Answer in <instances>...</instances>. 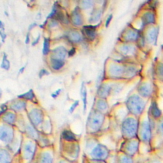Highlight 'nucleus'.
I'll return each instance as SVG.
<instances>
[{
  "instance_id": "f257e3e1",
  "label": "nucleus",
  "mask_w": 163,
  "mask_h": 163,
  "mask_svg": "<svg viewBox=\"0 0 163 163\" xmlns=\"http://www.w3.org/2000/svg\"><path fill=\"white\" fill-rule=\"evenodd\" d=\"M126 105L130 112L134 115L141 114L144 109V102L137 95H133L129 98Z\"/></svg>"
},
{
  "instance_id": "f03ea898",
  "label": "nucleus",
  "mask_w": 163,
  "mask_h": 163,
  "mask_svg": "<svg viewBox=\"0 0 163 163\" xmlns=\"http://www.w3.org/2000/svg\"><path fill=\"white\" fill-rule=\"evenodd\" d=\"M137 127V122L134 119H126L122 124L123 135L127 138H132L136 135Z\"/></svg>"
},
{
  "instance_id": "7ed1b4c3",
  "label": "nucleus",
  "mask_w": 163,
  "mask_h": 163,
  "mask_svg": "<svg viewBox=\"0 0 163 163\" xmlns=\"http://www.w3.org/2000/svg\"><path fill=\"white\" fill-rule=\"evenodd\" d=\"M104 121V116L101 113L93 112L89 115L88 125L93 131H97L101 128Z\"/></svg>"
},
{
  "instance_id": "20e7f679",
  "label": "nucleus",
  "mask_w": 163,
  "mask_h": 163,
  "mask_svg": "<svg viewBox=\"0 0 163 163\" xmlns=\"http://www.w3.org/2000/svg\"><path fill=\"white\" fill-rule=\"evenodd\" d=\"M108 151L106 147L99 144L92 151V156L97 160H104L107 158Z\"/></svg>"
},
{
  "instance_id": "39448f33",
  "label": "nucleus",
  "mask_w": 163,
  "mask_h": 163,
  "mask_svg": "<svg viewBox=\"0 0 163 163\" xmlns=\"http://www.w3.org/2000/svg\"><path fill=\"white\" fill-rule=\"evenodd\" d=\"M13 137V130L8 126H1L0 131V139L2 141L6 143L11 142Z\"/></svg>"
},
{
  "instance_id": "423d86ee",
  "label": "nucleus",
  "mask_w": 163,
  "mask_h": 163,
  "mask_svg": "<svg viewBox=\"0 0 163 163\" xmlns=\"http://www.w3.org/2000/svg\"><path fill=\"white\" fill-rule=\"evenodd\" d=\"M29 118L33 124L37 125L41 123L43 118L42 112L38 109H33L29 113Z\"/></svg>"
},
{
  "instance_id": "0eeeda50",
  "label": "nucleus",
  "mask_w": 163,
  "mask_h": 163,
  "mask_svg": "<svg viewBox=\"0 0 163 163\" xmlns=\"http://www.w3.org/2000/svg\"><path fill=\"white\" fill-rule=\"evenodd\" d=\"M138 143L135 140L129 141L124 144L123 151L128 155L134 154L137 150Z\"/></svg>"
},
{
  "instance_id": "6e6552de",
  "label": "nucleus",
  "mask_w": 163,
  "mask_h": 163,
  "mask_svg": "<svg viewBox=\"0 0 163 163\" xmlns=\"http://www.w3.org/2000/svg\"><path fill=\"white\" fill-rule=\"evenodd\" d=\"M151 128L149 123L147 122H143L141 125V136L143 141H149L151 137Z\"/></svg>"
},
{
  "instance_id": "1a4fd4ad",
  "label": "nucleus",
  "mask_w": 163,
  "mask_h": 163,
  "mask_svg": "<svg viewBox=\"0 0 163 163\" xmlns=\"http://www.w3.org/2000/svg\"><path fill=\"white\" fill-rule=\"evenodd\" d=\"M67 54L66 48L63 47H57L52 51L51 58L63 61Z\"/></svg>"
},
{
  "instance_id": "9d476101",
  "label": "nucleus",
  "mask_w": 163,
  "mask_h": 163,
  "mask_svg": "<svg viewBox=\"0 0 163 163\" xmlns=\"http://www.w3.org/2000/svg\"><path fill=\"white\" fill-rule=\"evenodd\" d=\"M138 91L141 96L144 97H147L151 95L152 88L150 84L148 83H142L139 86Z\"/></svg>"
},
{
  "instance_id": "9b49d317",
  "label": "nucleus",
  "mask_w": 163,
  "mask_h": 163,
  "mask_svg": "<svg viewBox=\"0 0 163 163\" xmlns=\"http://www.w3.org/2000/svg\"><path fill=\"white\" fill-rule=\"evenodd\" d=\"M109 72L113 77H121V76L125 75L126 69L119 65H113L109 68Z\"/></svg>"
},
{
  "instance_id": "f8f14e48",
  "label": "nucleus",
  "mask_w": 163,
  "mask_h": 163,
  "mask_svg": "<svg viewBox=\"0 0 163 163\" xmlns=\"http://www.w3.org/2000/svg\"><path fill=\"white\" fill-rule=\"evenodd\" d=\"M35 151V145L32 142H29L25 145L24 155L26 159H31Z\"/></svg>"
},
{
  "instance_id": "ddd939ff",
  "label": "nucleus",
  "mask_w": 163,
  "mask_h": 163,
  "mask_svg": "<svg viewBox=\"0 0 163 163\" xmlns=\"http://www.w3.org/2000/svg\"><path fill=\"white\" fill-rule=\"evenodd\" d=\"M84 33L88 39L93 40L96 37V26H85L83 27Z\"/></svg>"
},
{
  "instance_id": "4468645a",
  "label": "nucleus",
  "mask_w": 163,
  "mask_h": 163,
  "mask_svg": "<svg viewBox=\"0 0 163 163\" xmlns=\"http://www.w3.org/2000/svg\"><path fill=\"white\" fill-rule=\"evenodd\" d=\"M71 19L73 23L75 26H81L83 24L82 17L77 9L73 12Z\"/></svg>"
},
{
  "instance_id": "2eb2a0df",
  "label": "nucleus",
  "mask_w": 163,
  "mask_h": 163,
  "mask_svg": "<svg viewBox=\"0 0 163 163\" xmlns=\"http://www.w3.org/2000/svg\"><path fill=\"white\" fill-rule=\"evenodd\" d=\"M111 87L107 85H103L99 88L98 95L102 98H105L111 92Z\"/></svg>"
},
{
  "instance_id": "dca6fc26",
  "label": "nucleus",
  "mask_w": 163,
  "mask_h": 163,
  "mask_svg": "<svg viewBox=\"0 0 163 163\" xmlns=\"http://www.w3.org/2000/svg\"><path fill=\"white\" fill-rule=\"evenodd\" d=\"M11 161V157L9 153L5 150H1L0 163H9Z\"/></svg>"
},
{
  "instance_id": "f3484780",
  "label": "nucleus",
  "mask_w": 163,
  "mask_h": 163,
  "mask_svg": "<svg viewBox=\"0 0 163 163\" xmlns=\"http://www.w3.org/2000/svg\"><path fill=\"white\" fill-rule=\"evenodd\" d=\"M158 30L156 28H153L149 32L148 34V40L150 43H153L156 40L158 37Z\"/></svg>"
},
{
  "instance_id": "a211bd4d",
  "label": "nucleus",
  "mask_w": 163,
  "mask_h": 163,
  "mask_svg": "<svg viewBox=\"0 0 163 163\" xmlns=\"http://www.w3.org/2000/svg\"><path fill=\"white\" fill-rule=\"evenodd\" d=\"M81 94H82V99L83 102V109L84 112H86L87 108V90L86 86L84 83H83L82 85L81 89Z\"/></svg>"
},
{
  "instance_id": "6ab92c4d",
  "label": "nucleus",
  "mask_w": 163,
  "mask_h": 163,
  "mask_svg": "<svg viewBox=\"0 0 163 163\" xmlns=\"http://www.w3.org/2000/svg\"><path fill=\"white\" fill-rule=\"evenodd\" d=\"M52 67L55 70H58L64 66L65 63L63 61L58 60V59H51Z\"/></svg>"
},
{
  "instance_id": "aec40b11",
  "label": "nucleus",
  "mask_w": 163,
  "mask_h": 163,
  "mask_svg": "<svg viewBox=\"0 0 163 163\" xmlns=\"http://www.w3.org/2000/svg\"><path fill=\"white\" fill-rule=\"evenodd\" d=\"M155 18L154 15L151 12H147L144 16H143V23L144 24H151L154 22Z\"/></svg>"
},
{
  "instance_id": "412c9836",
  "label": "nucleus",
  "mask_w": 163,
  "mask_h": 163,
  "mask_svg": "<svg viewBox=\"0 0 163 163\" xmlns=\"http://www.w3.org/2000/svg\"><path fill=\"white\" fill-rule=\"evenodd\" d=\"M151 114L154 118H158L161 116V112L155 102H153L151 107Z\"/></svg>"
},
{
  "instance_id": "4be33fe9",
  "label": "nucleus",
  "mask_w": 163,
  "mask_h": 163,
  "mask_svg": "<svg viewBox=\"0 0 163 163\" xmlns=\"http://www.w3.org/2000/svg\"><path fill=\"white\" fill-rule=\"evenodd\" d=\"M62 135L63 138L66 141H72L76 140L75 135L71 131H67V130L64 131L63 132Z\"/></svg>"
},
{
  "instance_id": "5701e85b",
  "label": "nucleus",
  "mask_w": 163,
  "mask_h": 163,
  "mask_svg": "<svg viewBox=\"0 0 163 163\" xmlns=\"http://www.w3.org/2000/svg\"><path fill=\"white\" fill-rule=\"evenodd\" d=\"M68 36H69V39L74 42H78L80 41L82 39L81 35L79 34L78 32L77 31L71 32L69 33Z\"/></svg>"
},
{
  "instance_id": "b1692460",
  "label": "nucleus",
  "mask_w": 163,
  "mask_h": 163,
  "mask_svg": "<svg viewBox=\"0 0 163 163\" xmlns=\"http://www.w3.org/2000/svg\"><path fill=\"white\" fill-rule=\"evenodd\" d=\"M26 105V103L25 102L19 101L12 104L11 108L15 109L16 111H20L25 108Z\"/></svg>"
},
{
  "instance_id": "393cba45",
  "label": "nucleus",
  "mask_w": 163,
  "mask_h": 163,
  "mask_svg": "<svg viewBox=\"0 0 163 163\" xmlns=\"http://www.w3.org/2000/svg\"><path fill=\"white\" fill-rule=\"evenodd\" d=\"M5 122L8 123H12L15 122L16 119V115L12 113H7L5 114L2 118Z\"/></svg>"
},
{
  "instance_id": "a878e982",
  "label": "nucleus",
  "mask_w": 163,
  "mask_h": 163,
  "mask_svg": "<svg viewBox=\"0 0 163 163\" xmlns=\"http://www.w3.org/2000/svg\"><path fill=\"white\" fill-rule=\"evenodd\" d=\"M18 97L20 98L25 99L31 100V99H33L34 98V92H33L32 89H30L27 92L22 94L20 96H18Z\"/></svg>"
},
{
  "instance_id": "bb28decb",
  "label": "nucleus",
  "mask_w": 163,
  "mask_h": 163,
  "mask_svg": "<svg viewBox=\"0 0 163 163\" xmlns=\"http://www.w3.org/2000/svg\"><path fill=\"white\" fill-rule=\"evenodd\" d=\"M41 162L43 163H51L52 158L51 155L48 153H44L41 156Z\"/></svg>"
},
{
  "instance_id": "cd10ccee",
  "label": "nucleus",
  "mask_w": 163,
  "mask_h": 163,
  "mask_svg": "<svg viewBox=\"0 0 163 163\" xmlns=\"http://www.w3.org/2000/svg\"><path fill=\"white\" fill-rule=\"evenodd\" d=\"M93 0H82L81 5L82 8L84 9H88L92 5Z\"/></svg>"
},
{
  "instance_id": "c85d7f7f",
  "label": "nucleus",
  "mask_w": 163,
  "mask_h": 163,
  "mask_svg": "<svg viewBox=\"0 0 163 163\" xmlns=\"http://www.w3.org/2000/svg\"><path fill=\"white\" fill-rule=\"evenodd\" d=\"M97 106L98 109H100L101 111H104L107 108L108 105L105 101L100 99L98 101Z\"/></svg>"
},
{
  "instance_id": "c756f323",
  "label": "nucleus",
  "mask_w": 163,
  "mask_h": 163,
  "mask_svg": "<svg viewBox=\"0 0 163 163\" xmlns=\"http://www.w3.org/2000/svg\"><path fill=\"white\" fill-rule=\"evenodd\" d=\"M49 47H50V42L47 38H45L44 42V47L43 49V53L44 55H47L49 51Z\"/></svg>"
},
{
  "instance_id": "7c9ffc66",
  "label": "nucleus",
  "mask_w": 163,
  "mask_h": 163,
  "mask_svg": "<svg viewBox=\"0 0 163 163\" xmlns=\"http://www.w3.org/2000/svg\"><path fill=\"white\" fill-rule=\"evenodd\" d=\"M2 67L6 70H8L10 68V62L7 59V56L5 54H4L3 60H2Z\"/></svg>"
},
{
  "instance_id": "2f4dec72",
  "label": "nucleus",
  "mask_w": 163,
  "mask_h": 163,
  "mask_svg": "<svg viewBox=\"0 0 163 163\" xmlns=\"http://www.w3.org/2000/svg\"><path fill=\"white\" fill-rule=\"evenodd\" d=\"M101 12L100 11H96L93 13L90 19L91 22L95 23L97 22L101 17Z\"/></svg>"
},
{
  "instance_id": "473e14b6",
  "label": "nucleus",
  "mask_w": 163,
  "mask_h": 163,
  "mask_svg": "<svg viewBox=\"0 0 163 163\" xmlns=\"http://www.w3.org/2000/svg\"><path fill=\"white\" fill-rule=\"evenodd\" d=\"M121 51L125 55H128L131 54L134 51V48L131 46H126L123 47L121 48Z\"/></svg>"
},
{
  "instance_id": "72a5a7b5",
  "label": "nucleus",
  "mask_w": 163,
  "mask_h": 163,
  "mask_svg": "<svg viewBox=\"0 0 163 163\" xmlns=\"http://www.w3.org/2000/svg\"><path fill=\"white\" fill-rule=\"evenodd\" d=\"M57 18L59 20L64 23H68V20L66 19L65 14L62 11H59L57 12Z\"/></svg>"
},
{
  "instance_id": "f704fd0d",
  "label": "nucleus",
  "mask_w": 163,
  "mask_h": 163,
  "mask_svg": "<svg viewBox=\"0 0 163 163\" xmlns=\"http://www.w3.org/2000/svg\"><path fill=\"white\" fill-rule=\"evenodd\" d=\"M27 132L29 134V135L31 136L32 137L36 138L37 137V133L34 130V129L30 126H28L27 128Z\"/></svg>"
},
{
  "instance_id": "c9c22d12",
  "label": "nucleus",
  "mask_w": 163,
  "mask_h": 163,
  "mask_svg": "<svg viewBox=\"0 0 163 163\" xmlns=\"http://www.w3.org/2000/svg\"><path fill=\"white\" fill-rule=\"evenodd\" d=\"M158 75L161 79H163V64H160L157 69Z\"/></svg>"
},
{
  "instance_id": "e433bc0d",
  "label": "nucleus",
  "mask_w": 163,
  "mask_h": 163,
  "mask_svg": "<svg viewBox=\"0 0 163 163\" xmlns=\"http://www.w3.org/2000/svg\"><path fill=\"white\" fill-rule=\"evenodd\" d=\"M136 36L137 35L134 32L131 31L128 33V34L126 35V38L128 40H132L135 39L136 38Z\"/></svg>"
},
{
  "instance_id": "4c0bfd02",
  "label": "nucleus",
  "mask_w": 163,
  "mask_h": 163,
  "mask_svg": "<svg viewBox=\"0 0 163 163\" xmlns=\"http://www.w3.org/2000/svg\"><path fill=\"white\" fill-rule=\"evenodd\" d=\"M78 103H79V101H76L74 104H73V105L71 106V108L69 109V112H70V113H72L73 112H74L75 109H76V108L77 107L78 105Z\"/></svg>"
},
{
  "instance_id": "58836bf2",
  "label": "nucleus",
  "mask_w": 163,
  "mask_h": 163,
  "mask_svg": "<svg viewBox=\"0 0 163 163\" xmlns=\"http://www.w3.org/2000/svg\"><path fill=\"white\" fill-rule=\"evenodd\" d=\"M49 74V73L47 71H46L45 69H42L40 71V73H39V77L40 78L42 77L44 75H47Z\"/></svg>"
},
{
  "instance_id": "ea45409f",
  "label": "nucleus",
  "mask_w": 163,
  "mask_h": 163,
  "mask_svg": "<svg viewBox=\"0 0 163 163\" xmlns=\"http://www.w3.org/2000/svg\"><path fill=\"white\" fill-rule=\"evenodd\" d=\"M112 18H113V16L112 15H110V16H109L108 18L107 19V21L106 22V24H105V26H106V27H107L109 25V23L111 22V20H112Z\"/></svg>"
},
{
  "instance_id": "a19ab883",
  "label": "nucleus",
  "mask_w": 163,
  "mask_h": 163,
  "mask_svg": "<svg viewBox=\"0 0 163 163\" xmlns=\"http://www.w3.org/2000/svg\"><path fill=\"white\" fill-rule=\"evenodd\" d=\"M122 161L123 162H126V163H130V162H132V160H131V159L129 158L126 156H124L123 157L122 159Z\"/></svg>"
},
{
  "instance_id": "79ce46f5",
  "label": "nucleus",
  "mask_w": 163,
  "mask_h": 163,
  "mask_svg": "<svg viewBox=\"0 0 163 163\" xmlns=\"http://www.w3.org/2000/svg\"><path fill=\"white\" fill-rule=\"evenodd\" d=\"M75 52H76V49H75V48H72L71 50L69 51V52H68V56L69 57H72V56H73L75 54Z\"/></svg>"
},
{
  "instance_id": "37998d69",
  "label": "nucleus",
  "mask_w": 163,
  "mask_h": 163,
  "mask_svg": "<svg viewBox=\"0 0 163 163\" xmlns=\"http://www.w3.org/2000/svg\"><path fill=\"white\" fill-rule=\"evenodd\" d=\"M61 92V89L57 90V91H56V92H55L54 93H53V94H52V97L53 98H56L57 97V95H58V94H59V93H60Z\"/></svg>"
},
{
  "instance_id": "c03bdc74",
  "label": "nucleus",
  "mask_w": 163,
  "mask_h": 163,
  "mask_svg": "<svg viewBox=\"0 0 163 163\" xmlns=\"http://www.w3.org/2000/svg\"><path fill=\"white\" fill-rule=\"evenodd\" d=\"M40 35H39L38 37H37V38L36 39V40L33 42V46H35V45H36V44L38 43V42H39V39H40Z\"/></svg>"
},
{
  "instance_id": "a18cd8bd",
  "label": "nucleus",
  "mask_w": 163,
  "mask_h": 163,
  "mask_svg": "<svg viewBox=\"0 0 163 163\" xmlns=\"http://www.w3.org/2000/svg\"><path fill=\"white\" fill-rule=\"evenodd\" d=\"M7 109V106H6V105H2L1 106V113H4L5 111H6Z\"/></svg>"
},
{
  "instance_id": "49530a36",
  "label": "nucleus",
  "mask_w": 163,
  "mask_h": 163,
  "mask_svg": "<svg viewBox=\"0 0 163 163\" xmlns=\"http://www.w3.org/2000/svg\"><path fill=\"white\" fill-rule=\"evenodd\" d=\"M57 23L55 21H53L51 23L50 25L52 27H54L55 26H57Z\"/></svg>"
},
{
  "instance_id": "de8ad7c7",
  "label": "nucleus",
  "mask_w": 163,
  "mask_h": 163,
  "mask_svg": "<svg viewBox=\"0 0 163 163\" xmlns=\"http://www.w3.org/2000/svg\"><path fill=\"white\" fill-rule=\"evenodd\" d=\"M29 41H30V39H29V34H27V36H26V44H28L29 42Z\"/></svg>"
},
{
  "instance_id": "09e8293b",
  "label": "nucleus",
  "mask_w": 163,
  "mask_h": 163,
  "mask_svg": "<svg viewBox=\"0 0 163 163\" xmlns=\"http://www.w3.org/2000/svg\"><path fill=\"white\" fill-rule=\"evenodd\" d=\"M36 23H34V24H32V25H31L30 26V27H29V29H31L32 28H33V27H34L35 26H36Z\"/></svg>"
},
{
  "instance_id": "8fccbe9b",
  "label": "nucleus",
  "mask_w": 163,
  "mask_h": 163,
  "mask_svg": "<svg viewBox=\"0 0 163 163\" xmlns=\"http://www.w3.org/2000/svg\"><path fill=\"white\" fill-rule=\"evenodd\" d=\"M24 69H25V67H23L20 70V72L22 73L23 72V71H24Z\"/></svg>"
},
{
  "instance_id": "3c124183",
  "label": "nucleus",
  "mask_w": 163,
  "mask_h": 163,
  "mask_svg": "<svg viewBox=\"0 0 163 163\" xmlns=\"http://www.w3.org/2000/svg\"><path fill=\"white\" fill-rule=\"evenodd\" d=\"M161 130H162V134H163V123H162V124H161Z\"/></svg>"
},
{
  "instance_id": "603ef678",
  "label": "nucleus",
  "mask_w": 163,
  "mask_h": 163,
  "mask_svg": "<svg viewBox=\"0 0 163 163\" xmlns=\"http://www.w3.org/2000/svg\"><path fill=\"white\" fill-rule=\"evenodd\" d=\"M32 1H34V0H31Z\"/></svg>"
}]
</instances>
